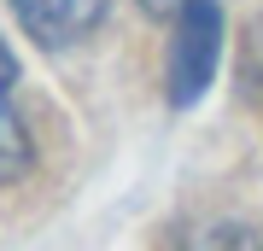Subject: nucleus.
Segmentation results:
<instances>
[{
	"instance_id": "nucleus-4",
	"label": "nucleus",
	"mask_w": 263,
	"mask_h": 251,
	"mask_svg": "<svg viewBox=\"0 0 263 251\" xmlns=\"http://www.w3.org/2000/svg\"><path fill=\"white\" fill-rule=\"evenodd\" d=\"M181 251H257V240L240 222H211V228H193L181 240Z\"/></svg>"
},
{
	"instance_id": "nucleus-2",
	"label": "nucleus",
	"mask_w": 263,
	"mask_h": 251,
	"mask_svg": "<svg viewBox=\"0 0 263 251\" xmlns=\"http://www.w3.org/2000/svg\"><path fill=\"white\" fill-rule=\"evenodd\" d=\"M105 6H111V0H12L18 24L41 47H70V41L94 35L100 18H105Z\"/></svg>"
},
{
	"instance_id": "nucleus-1",
	"label": "nucleus",
	"mask_w": 263,
	"mask_h": 251,
	"mask_svg": "<svg viewBox=\"0 0 263 251\" xmlns=\"http://www.w3.org/2000/svg\"><path fill=\"white\" fill-rule=\"evenodd\" d=\"M216 59H222V6L187 0L176 12V35H170V105H193L211 88Z\"/></svg>"
},
{
	"instance_id": "nucleus-6",
	"label": "nucleus",
	"mask_w": 263,
	"mask_h": 251,
	"mask_svg": "<svg viewBox=\"0 0 263 251\" xmlns=\"http://www.w3.org/2000/svg\"><path fill=\"white\" fill-rule=\"evenodd\" d=\"M141 6L152 12V18H176V12H181V6H187V0H141Z\"/></svg>"
},
{
	"instance_id": "nucleus-5",
	"label": "nucleus",
	"mask_w": 263,
	"mask_h": 251,
	"mask_svg": "<svg viewBox=\"0 0 263 251\" xmlns=\"http://www.w3.org/2000/svg\"><path fill=\"white\" fill-rule=\"evenodd\" d=\"M246 70H252V82H263V24L252 29V47H246Z\"/></svg>"
},
{
	"instance_id": "nucleus-3",
	"label": "nucleus",
	"mask_w": 263,
	"mask_h": 251,
	"mask_svg": "<svg viewBox=\"0 0 263 251\" xmlns=\"http://www.w3.org/2000/svg\"><path fill=\"white\" fill-rule=\"evenodd\" d=\"M12 88H18V59L6 53V41H0V187L18 181L29 158H35V146H29V129L18 117V100H12Z\"/></svg>"
}]
</instances>
